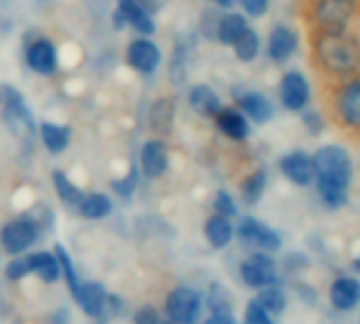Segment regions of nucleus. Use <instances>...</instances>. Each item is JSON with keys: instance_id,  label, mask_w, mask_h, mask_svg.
<instances>
[{"instance_id": "1", "label": "nucleus", "mask_w": 360, "mask_h": 324, "mask_svg": "<svg viewBox=\"0 0 360 324\" xmlns=\"http://www.w3.org/2000/svg\"><path fill=\"white\" fill-rule=\"evenodd\" d=\"M311 58L326 79L339 83L360 72V39L349 30L314 32Z\"/></svg>"}, {"instance_id": "2", "label": "nucleus", "mask_w": 360, "mask_h": 324, "mask_svg": "<svg viewBox=\"0 0 360 324\" xmlns=\"http://www.w3.org/2000/svg\"><path fill=\"white\" fill-rule=\"evenodd\" d=\"M314 181L316 187L328 189H347L354 174V161L345 146L324 144L314 155Z\"/></svg>"}, {"instance_id": "3", "label": "nucleus", "mask_w": 360, "mask_h": 324, "mask_svg": "<svg viewBox=\"0 0 360 324\" xmlns=\"http://www.w3.org/2000/svg\"><path fill=\"white\" fill-rule=\"evenodd\" d=\"M358 13L356 0H314L309 7V24L316 32H345Z\"/></svg>"}, {"instance_id": "4", "label": "nucleus", "mask_w": 360, "mask_h": 324, "mask_svg": "<svg viewBox=\"0 0 360 324\" xmlns=\"http://www.w3.org/2000/svg\"><path fill=\"white\" fill-rule=\"evenodd\" d=\"M330 108L339 127L360 134V72L335 83Z\"/></svg>"}, {"instance_id": "5", "label": "nucleus", "mask_w": 360, "mask_h": 324, "mask_svg": "<svg viewBox=\"0 0 360 324\" xmlns=\"http://www.w3.org/2000/svg\"><path fill=\"white\" fill-rule=\"evenodd\" d=\"M280 102L288 112H303L311 102V85L299 70H288L280 79Z\"/></svg>"}, {"instance_id": "6", "label": "nucleus", "mask_w": 360, "mask_h": 324, "mask_svg": "<svg viewBox=\"0 0 360 324\" xmlns=\"http://www.w3.org/2000/svg\"><path fill=\"white\" fill-rule=\"evenodd\" d=\"M200 294L185 286L174 288L165 301V313L172 318L174 324H193L200 316Z\"/></svg>"}, {"instance_id": "7", "label": "nucleus", "mask_w": 360, "mask_h": 324, "mask_svg": "<svg viewBox=\"0 0 360 324\" xmlns=\"http://www.w3.org/2000/svg\"><path fill=\"white\" fill-rule=\"evenodd\" d=\"M238 238L246 246L261 248L263 252H274L282 244L280 235L271 227H267L265 223H261V221H257L252 216H246V219L240 221V225H238Z\"/></svg>"}, {"instance_id": "8", "label": "nucleus", "mask_w": 360, "mask_h": 324, "mask_svg": "<svg viewBox=\"0 0 360 324\" xmlns=\"http://www.w3.org/2000/svg\"><path fill=\"white\" fill-rule=\"evenodd\" d=\"M242 280L252 288H265L276 282V261L267 252H255L242 263Z\"/></svg>"}, {"instance_id": "9", "label": "nucleus", "mask_w": 360, "mask_h": 324, "mask_svg": "<svg viewBox=\"0 0 360 324\" xmlns=\"http://www.w3.org/2000/svg\"><path fill=\"white\" fill-rule=\"evenodd\" d=\"M280 172L297 187H309L314 183V161L305 150H290L280 159Z\"/></svg>"}, {"instance_id": "10", "label": "nucleus", "mask_w": 360, "mask_h": 324, "mask_svg": "<svg viewBox=\"0 0 360 324\" xmlns=\"http://www.w3.org/2000/svg\"><path fill=\"white\" fill-rule=\"evenodd\" d=\"M34 240H37V223L30 221V219L11 221L3 229V233H0V242H3V246H5V250L9 254L24 252Z\"/></svg>"}, {"instance_id": "11", "label": "nucleus", "mask_w": 360, "mask_h": 324, "mask_svg": "<svg viewBox=\"0 0 360 324\" xmlns=\"http://www.w3.org/2000/svg\"><path fill=\"white\" fill-rule=\"evenodd\" d=\"M299 49V34L288 26H276L267 39V56L276 64L288 62Z\"/></svg>"}, {"instance_id": "12", "label": "nucleus", "mask_w": 360, "mask_h": 324, "mask_svg": "<svg viewBox=\"0 0 360 324\" xmlns=\"http://www.w3.org/2000/svg\"><path fill=\"white\" fill-rule=\"evenodd\" d=\"M127 62L134 70L150 74L157 70V66L161 62V51L155 43H150L146 39H138L127 47Z\"/></svg>"}, {"instance_id": "13", "label": "nucleus", "mask_w": 360, "mask_h": 324, "mask_svg": "<svg viewBox=\"0 0 360 324\" xmlns=\"http://www.w3.org/2000/svg\"><path fill=\"white\" fill-rule=\"evenodd\" d=\"M28 66L39 72V74H53V70L58 68V53L51 41L47 39H39L30 45L28 53H26Z\"/></svg>"}, {"instance_id": "14", "label": "nucleus", "mask_w": 360, "mask_h": 324, "mask_svg": "<svg viewBox=\"0 0 360 324\" xmlns=\"http://www.w3.org/2000/svg\"><path fill=\"white\" fill-rule=\"evenodd\" d=\"M330 303L333 307L347 311L360 303V282L356 278H337L330 286Z\"/></svg>"}, {"instance_id": "15", "label": "nucleus", "mask_w": 360, "mask_h": 324, "mask_svg": "<svg viewBox=\"0 0 360 324\" xmlns=\"http://www.w3.org/2000/svg\"><path fill=\"white\" fill-rule=\"evenodd\" d=\"M142 172L148 179H159L167 170V150L159 140H148L140 155Z\"/></svg>"}, {"instance_id": "16", "label": "nucleus", "mask_w": 360, "mask_h": 324, "mask_svg": "<svg viewBox=\"0 0 360 324\" xmlns=\"http://www.w3.org/2000/svg\"><path fill=\"white\" fill-rule=\"evenodd\" d=\"M117 13L121 15L123 24H129L136 32L140 34H153L155 24L150 15L136 3V0H117Z\"/></svg>"}, {"instance_id": "17", "label": "nucleus", "mask_w": 360, "mask_h": 324, "mask_svg": "<svg viewBox=\"0 0 360 324\" xmlns=\"http://www.w3.org/2000/svg\"><path fill=\"white\" fill-rule=\"evenodd\" d=\"M238 104H240V110H242L248 119H252L255 123H267V121H271L274 115H276V108H274L271 100H269L267 96L259 93V91L244 93V96L240 98Z\"/></svg>"}, {"instance_id": "18", "label": "nucleus", "mask_w": 360, "mask_h": 324, "mask_svg": "<svg viewBox=\"0 0 360 324\" xmlns=\"http://www.w3.org/2000/svg\"><path fill=\"white\" fill-rule=\"evenodd\" d=\"M217 125L219 129L231 138V140H246L248 134H250V125H248V119L242 110H233V108H221L219 115H217Z\"/></svg>"}, {"instance_id": "19", "label": "nucleus", "mask_w": 360, "mask_h": 324, "mask_svg": "<svg viewBox=\"0 0 360 324\" xmlns=\"http://www.w3.org/2000/svg\"><path fill=\"white\" fill-rule=\"evenodd\" d=\"M75 301L81 305V309L87 313V316H102V311L106 309V301H108V294L104 290L102 284L98 282H87V284H81L79 288V294L75 297Z\"/></svg>"}, {"instance_id": "20", "label": "nucleus", "mask_w": 360, "mask_h": 324, "mask_svg": "<svg viewBox=\"0 0 360 324\" xmlns=\"http://www.w3.org/2000/svg\"><path fill=\"white\" fill-rule=\"evenodd\" d=\"M246 28H248V22L242 13H227V15L219 18L214 34L223 45H233Z\"/></svg>"}, {"instance_id": "21", "label": "nucleus", "mask_w": 360, "mask_h": 324, "mask_svg": "<svg viewBox=\"0 0 360 324\" xmlns=\"http://www.w3.org/2000/svg\"><path fill=\"white\" fill-rule=\"evenodd\" d=\"M189 102H191V106H193L200 115H206V117H217L219 110L223 108L219 96H217L210 87H206V85L193 87L191 93H189Z\"/></svg>"}, {"instance_id": "22", "label": "nucleus", "mask_w": 360, "mask_h": 324, "mask_svg": "<svg viewBox=\"0 0 360 324\" xmlns=\"http://www.w3.org/2000/svg\"><path fill=\"white\" fill-rule=\"evenodd\" d=\"M28 261H30V271L37 273L39 278H43L45 282H56L62 273L60 261L51 252H37V254L28 257Z\"/></svg>"}, {"instance_id": "23", "label": "nucleus", "mask_w": 360, "mask_h": 324, "mask_svg": "<svg viewBox=\"0 0 360 324\" xmlns=\"http://www.w3.org/2000/svg\"><path fill=\"white\" fill-rule=\"evenodd\" d=\"M206 238L214 248H225L233 240V225L227 216L217 214L206 223Z\"/></svg>"}, {"instance_id": "24", "label": "nucleus", "mask_w": 360, "mask_h": 324, "mask_svg": "<svg viewBox=\"0 0 360 324\" xmlns=\"http://www.w3.org/2000/svg\"><path fill=\"white\" fill-rule=\"evenodd\" d=\"M41 138L51 153H62L70 142V127L56 125V123H43L41 125Z\"/></svg>"}, {"instance_id": "25", "label": "nucleus", "mask_w": 360, "mask_h": 324, "mask_svg": "<svg viewBox=\"0 0 360 324\" xmlns=\"http://www.w3.org/2000/svg\"><path fill=\"white\" fill-rule=\"evenodd\" d=\"M79 210L85 219H104L110 214L112 210V204L106 195L102 193H89V195H83L81 202H79Z\"/></svg>"}, {"instance_id": "26", "label": "nucleus", "mask_w": 360, "mask_h": 324, "mask_svg": "<svg viewBox=\"0 0 360 324\" xmlns=\"http://www.w3.org/2000/svg\"><path fill=\"white\" fill-rule=\"evenodd\" d=\"M233 51H236V58L240 62H252L257 56H259V49H261V39L259 34L252 30V28H246L242 32V37L231 45Z\"/></svg>"}, {"instance_id": "27", "label": "nucleus", "mask_w": 360, "mask_h": 324, "mask_svg": "<svg viewBox=\"0 0 360 324\" xmlns=\"http://www.w3.org/2000/svg\"><path fill=\"white\" fill-rule=\"evenodd\" d=\"M265 185H267V174L265 170H257L252 172L244 183H242V200L248 206H255L261 202L263 193H265Z\"/></svg>"}, {"instance_id": "28", "label": "nucleus", "mask_w": 360, "mask_h": 324, "mask_svg": "<svg viewBox=\"0 0 360 324\" xmlns=\"http://www.w3.org/2000/svg\"><path fill=\"white\" fill-rule=\"evenodd\" d=\"M56 257H58V261H60L62 273H64V278H66V284H68V288H70L72 297H77V294H79V288H81V284H83V282L79 280L77 269H75V265H72V259H70V254L64 250V246H62V244H58V246H56Z\"/></svg>"}, {"instance_id": "29", "label": "nucleus", "mask_w": 360, "mask_h": 324, "mask_svg": "<svg viewBox=\"0 0 360 324\" xmlns=\"http://www.w3.org/2000/svg\"><path fill=\"white\" fill-rule=\"evenodd\" d=\"M53 185H56V191L60 195V200L68 206H79L81 197L85 193H81V189L77 185H72L62 172H53Z\"/></svg>"}, {"instance_id": "30", "label": "nucleus", "mask_w": 360, "mask_h": 324, "mask_svg": "<svg viewBox=\"0 0 360 324\" xmlns=\"http://www.w3.org/2000/svg\"><path fill=\"white\" fill-rule=\"evenodd\" d=\"M257 301H259V303L263 305V309L269 311V313H282L284 307H286V297H284V292H282L280 288H276L274 284H271V286H265V288L261 290V294L257 297Z\"/></svg>"}, {"instance_id": "31", "label": "nucleus", "mask_w": 360, "mask_h": 324, "mask_svg": "<svg viewBox=\"0 0 360 324\" xmlns=\"http://www.w3.org/2000/svg\"><path fill=\"white\" fill-rule=\"evenodd\" d=\"M318 195L322 200V204L330 210H339L347 204V189H328V187H320Z\"/></svg>"}, {"instance_id": "32", "label": "nucleus", "mask_w": 360, "mask_h": 324, "mask_svg": "<svg viewBox=\"0 0 360 324\" xmlns=\"http://www.w3.org/2000/svg\"><path fill=\"white\" fill-rule=\"evenodd\" d=\"M136 324H174L172 318L155 307H142L138 309V313L134 316Z\"/></svg>"}, {"instance_id": "33", "label": "nucleus", "mask_w": 360, "mask_h": 324, "mask_svg": "<svg viewBox=\"0 0 360 324\" xmlns=\"http://www.w3.org/2000/svg\"><path fill=\"white\" fill-rule=\"evenodd\" d=\"M244 324H274V320H271L269 311H265L263 305L257 299H252L246 307Z\"/></svg>"}, {"instance_id": "34", "label": "nucleus", "mask_w": 360, "mask_h": 324, "mask_svg": "<svg viewBox=\"0 0 360 324\" xmlns=\"http://www.w3.org/2000/svg\"><path fill=\"white\" fill-rule=\"evenodd\" d=\"M303 125H305V129L311 134V136H318V134H322L324 131V119H322V115L318 112V110H303Z\"/></svg>"}, {"instance_id": "35", "label": "nucleus", "mask_w": 360, "mask_h": 324, "mask_svg": "<svg viewBox=\"0 0 360 324\" xmlns=\"http://www.w3.org/2000/svg\"><path fill=\"white\" fill-rule=\"evenodd\" d=\"M214 210H217V214H221V216H233L236 214V202L231 200V195L227 193V191H219L217 193V200H214Z\"/></svg>"}, {"instance_id": "36", "label": "nucleus", "mask_w": 360, "mask_h": 324, "mask_svg": "<svg viewBox=\"0 0 360 324\" xmlns=\"http://www.w3.org/2000/svg\"><path fill=\"white\" fill-rule=\"evenodd\" d=\"M240 3L250 18H263L269 9V0H240Z\"/></svg>"}, {"instance_id": "37", "label": "nucleus", "mask_w": 360, "mask_h": 324, "mask_svg": "<svg viewBox=\"0 0 360 324\" xmlns=\"http://www.w3.org/2000/svg\"><path fill=\"white\" fill-rule=\"evenodd\" d=\"M28 273H32V271H30V261H28V257H26V259H15V261H11L9 267H7V278H9V280H20V278H24V276H28Z\"/></svg>"}, {"instance_id": "38", "label": "nucleus", "mask_w": 360, "mask_h": 324, "mask_svg": "<svg viewBox=\"0 0 360 324\" xmlns=\"http://www.w3.org/2000/svg\"><path fill=\"white\" fill-rule=\"evenodd\" d=\"M136 170H131L123 181H117V183H112V189L119 193V195H125V197H129L131 193H134V189H136Z\"/></svg>"}, {"instance_id": "39", "label": "nucleus", "mask_w": 360, "mask_h": 324, "mask_svg": "<svg viewBox=\"0 0 360 324\" xmlns=\"http://www.w3.org/2000/svg\"><path fill=\"white\" fill-rule=\"evenodd\" d=\"M136 3L150 15V13H157L161 11V7L165 5V0H136Z\"/></svg>"}, {"instance_id": "40", "label": "nucleus", "mask_w": 360, "mask_h": 324, "mask_svg": "<svg viewBox=\"0 0 360 324\" xmlns=\"http://www.w3.org/2000/svg\"><path fill=\"white\" fill-rule=\"evenodd\" d=\"M206 324H236V320L231 313H214L210 320H206Z\"/></svg>"}, {"instance_id": "41", "label": "nucleus", "mask_w": 360, "mask_h": 324, "mask_svg": "<svg viewBox=\"0 0 360 324\" xmlns=\"http://www.w3.org/2000/svg\"><path fill=\"white\" fill-rule=\"evenodd\" d=\"M214 3L219 5V7H223V9H229V7H233L238 0H214Z\"/></svg>"}, {"instance_id": "42", "label": "nucleus", "mask_w": 360, "mask_h": 324, "mask_svg": "<svg viewBox=\"0 0 360 324\" xmlns=\"http://www.w3.org/2000/svg\"><path fill=\"white\" fill-rule=\"evenodd\" d=\"M352 267H354V271H358V273H360V257L352 263Z\"/></svg>"}, {"instance_id": "43", "label": "nucleus", "mask_w": 360, "mask_h": 324, "mask_svg": "<svg viewBox=\"0 0 360 324\" xmlns=\"http://www.w3.org/2000/svg\"><path fill=\"white\" fill-rule=\"evenodd\" d=\"M358 324H360V322H358Z\"/></svg>"}]
</instances>
